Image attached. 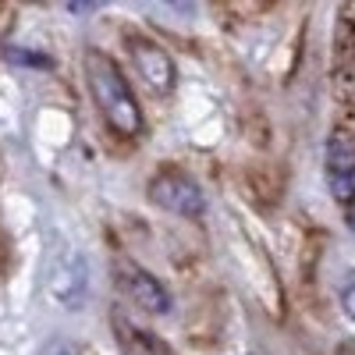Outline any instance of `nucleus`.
Masks as SVG:
<instances>
[{"instance_id": "obj_19", "label": "nucleus", "mask_w": 355, "mask_h": 355, "mask_svg": "<svg viewBox=\"0 0 355 355\" xmlns=\"http://www.w3.org/2000/svg\"><path fill=\"white\" fill-rule=\"evenodd\" d=\"M352 227H355V217H352Z\"/></svg>"}, {"instance_id": "obj_6", "label": "nucleus", "mask_w": 355, "mask_h": 355, "mask_svg": "<svg viewBox=\"0 0 355 355\" xmlns=\"http://www.w3.org/2000/svg\"><path fill=\"white\" fill-rule=\"evenodd\" d=\"M239 185H242V196L249 199V206L259 210V214H274L281 206V199H284V174L270 160L245 164L239 171Z\"/></svg>"}, {"instance_id": "obj_5", "label": "nucleus", "mask_w": 355, "mask_h": 355, "mask_svg": "<svg viewBox=\"0 0 355 355\" xmlns=\"http://www.w3.org/2000/svg\"><path fill=\"white\" fill-rule=\"evenodd\" d=\"M185 338L199 352H217L227 338V302L220 291H206L185 320Z\"/></svg>"}, {"instance_id": "obj_9", "label": "nucleus", "mask_w": 355, "mask_h": 355, "mask_svg": "<svg viewBox=\"0 0 355 355\" xmlns=\"http://www.w3.org/2000/svg\"><path fill=\"white\" fill-rule=\"evenodd\" d=\"M239 128H242V139L259 153L274 146V121L266 117L263 107H245L242 117H239Z\"/></svg>"}, {"instance_id": "obj_13", "label": "nucleus", "mask_w": 355, "mask_h": 355, "mask_svg": "<svg viewBox=\"0 0 355 355\" xmlns=\"http://www.w3.org/2000/svg\"><path fill=\"white\" fill-rule=\"evenodd\" d=\"M341 309H345L348 320H355V284H348V288L341 291Z\"/></svg>"}, {"instance_id": "obj_2", "label": "nucleus", "mask_w": 355, "mask_h": 355, "mask_svg": "<svg viewBox=\"0 0 355 355\" xmlns=\"http://www.w3.org/2000/svg\"><path fill=\"white\" fill-rule=\"evenodd\" d=\"M150 199L160 206V210H167L174 217H189V220L202 217V210H206L202 189L182 167H160L150 178Z\"/></svg>"}, {"instance_id": "obj_15", "label": "nucleus", "mask_w": 355, "mask_h": 355, "mask_svg": "<svg viewBox=\"0 0 355 355\" xmlns=\"http://www.w3.org/2000/svg\"><path fill=\"white\" fill-rule=\"evenodd\" d=\"M164 4H171L174 11H192V8H196V0H164Z\"/></svg>"}, {"instance_id": "obj_17", "label": "nucleus", "mask_w": 355, "mask_h": 355, "mask_svg": "<svg viewBox=\"0 0 355 355\" xmlns=\"http://www.w3.org/2000/svg\"><path fill=\"white\" fill-rule=\"evenodd\" d=\"M4 174H8V160H4V150H0V182H4Z\"/></svg>"}, {"instance_id": "obj_16", "label": "nucleus", "mask_w": 355, "mask_h": 355, "mask_svg": "<svg viewBox=\"0 0 355 355\" xmlns=\"http://www.w3.org/2000/svg\"><path fill=\"white\" fill-rule=\"evenodd\" d=\"M57 355H93V352H85V348H61Z\"/></svg>"}, {"instance_id": "obj_18", "label": "nucleus", "mask_w": 355, "mask_h": 355, "mask_svg": "<svg viewBox=\"0 0 355 355\" xmlns=\"http://www.w3.org/2000/svg\"><path fill=\"white\" fill-rule=\"evenodd\" d=\"M4 8H8V0H0V15H4Z\"/></svg>"}, {"instance_id": "obj_10", "label": "nucleus", "mask_w": 355, "mask_h": 355, "mask_svg": "<svg viewBox=\"0 0 355 355\" xmlns=\"http://www.w3.org/2000/svg\"><path fill=\"white\" fill-rule=\"evenodd\" d=\"M210 4L231 21H252V18L270 11L277 0H210Z\"/></svg>"}, {"instance_id": "obj_12", "label": "nucleus", "mask_w": 355, "mask_h": 355, "mask_svg": "<svg viewBox=\"0 0 355 355\" xmlns=\"http://www.w3.org/2000/svg\"><path fill=\"white\" fill-rule=\"evenodd\" d=\"M15 270V245L8 239V231H0V284H4Z\"/></svg>"}, {"instance_id": "obj_8", "label": "nucleus", "mask_w": 355, "mask_h": 355, "mask_svg": "<svg viewBox=\"0 0 355 355\" xmlns=\"http://www.w3.org/2000/svg\"><path fill=\"white\" fill-rule=\"evenodd\" d=\"M110 327H114V338H117L121 355H174L164 338H157L153 331H146V327H139V323H132L121 309L110 313Z\"/></svg>"}, {"instance_id": "obj_3", "label": "nucleus", "mask_w": 355, "mask_h": 355, "mask_svg": "<svg viewBox=\"0 0 355 355\" xmlns=\"http://www.w3.org/2000/svg\"><path fill=\"white\" fill-rule=\"evenodd\" d=\"M128 57H132V68L135 75L150 85V93L157 96H171L174 93V82H178V68L171 61V53L157 43V40H146V36H128L125 40Z\"/></svg>"}, {"instance_id": "obj_7", "label": "nucleus", "mask_w": 355, "mask_h": 355, "mask_svg": "<svg viewBox=\"0 0 355 355\" xmlns=\"http://www.w3.org/2000/svg\"><path fill=\"white\" fill-rule=\"evenodd\" d=\"M327 178L338 199H348L355 192V135L334 132L327 142Z\"/></svg>"}, {"instance_id": "obj_14", "label": "nucleus", "mask_w": 355, "mask_h": 355, "mask_svg": "<svg viewBox=\"0 0 355 355\" xmlns=\"http://www.w3.org/2000/svg\"><path fill=\"white\" fill-rule=\"evenodd\" d=\"M107 0H71V11H89V8H100Z\"/></svg>"}, {"instance_id": "obj_1", "label": "nucleus", "mask_w": 355, "mask_h": 355, "mask_svg": "<svg viewBox=\"0 0 355 355\" xmlns=\"http://www.w3.org/2000/svg\"><path fill=\"white\" fill-rule=\"evenodd\" d=\"M85 82L96 100V110L107 121V128L121 139H139L146 132L142 107L132 93V85L121 71V64L103 50H85Z\"/></svg>"}, {"instance_id": "obj_11", "label": "nucleus", "mask_w": 355, "mask_h": 355, "mask_svg": "<svg viewBox=\"0 0 355 355\" xmlns=\"http://www.w3.org/2000/svg\"><path fill=\"white\" fill-rule=\"evenodd\" d=\"M320 252H323V234H320V231H309V234H306V242H302V249H299V274H302L306 284L316 281Z\"/></svg>"}, {"instance_id": "obj_4", "label": "nucleus", "mask_w": 355, "mask_h": 355, "mask_svg": "<svg viewBox=\"0 0 355 355\" xmlns=\"http://www.w3.org/2000/svg\"><path fill=\"white\" fill-rule=\"evenodd\" d=\"M114 284H117V291H121L135 309L150 313V316H164V313L171 309L167 288H164L150 270H142L139 263H132V259L114 263Z\"/></svg>"}]
</instances>
